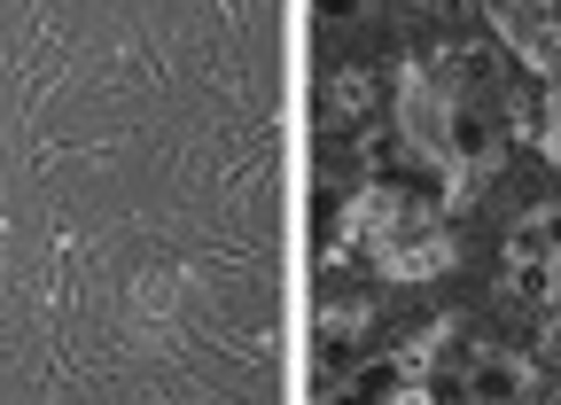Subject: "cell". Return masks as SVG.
<instances>
[{
    "label": "cell",
    "instance_id": "obj_1",
    "mask_svg": "<svg viewBox=\"0 0 561 405\" xmlns=\"http://www.w3.org/2000/svg\"><path fill=\"white\" fill-rule=\"evenodd\" d=\"M507 297L515 304H561V250H546L530 227H515V242H507Z\"/></svg>",
    "mask_w": 561,
    "mask_h": 405
},
{
    "label": "cell",
    "instance_id": "obj_2",
    "mask_svg": "<svg viewBox=\"0 0 561 405\" xmlns=\"http://www.w3.org/2000/svg\"><path fill=\"white\" fill-rule=\"evenodd\" d=\"M460 405H530V359L476 351L468 374H460Z\"/></svg>",
    "mask_w": 561,
    "mask_h": 405
},
{
    "label": "cell",
    "instance_id": "obj_3",
    "mask_svg": "<svg viewBox=\"0 0 561 405\" xmlns=\"http://www.w3.org/2000/svg\"><path fill=\"white\" fill-rule=\"evenodd\" d=\"M445 164H460V172H491V164H500V132H491L476 109H445Z\"/></svg>",
    "mask_w": 561,
    "mask_h": 405
},
{
    "label": "cell",
    "instance_id": "obj_4",
    "mask_svg": "<svg viewBox=\"0 0 561 405\" xmlns=\"http://www.w3.org/2000/svg\"><path fill=\"white\" fill-rule=\"evenodd\" d=\"M382 265H390L398 281H430V274H445V265H453V242H445V234H413V242H390Z\"/></svg>",
    "mask_w": 561,
    "mask_h": 405
},
{
    "label": "cell",
    "instance_id": "obj_5",
    "mask_svg": "<svg viewBox=\"0 0 561 405\" xmlns=\"http://www.w3.org/2000/svg\"><path fill=\"white\" fill-rule=\"evenodd\" d=\"M320 367H328V374H351V367H359V312H351V304L320 320Z\"/></svg>",
    "mask_w": 561,
    "mask_h": 405
},
{
    "label": "cell",
    "instance_id": "obj_6",
    "mask_svg": "<svg viewBox=\"0 0 561 405\" xmlns=\"http://www.w3.org/2000/svg\"><path fill=\"white\" fill-rule=\"evenodd\" d=\"M375 102V71H367V62H351V71H335V109L343 117H359Z\"/></svg>",
    "mask_w": 561,
    "mask_h": 405
},
{
    "label": "cell",
    "instance_id": "obj_7",
    "mask_svg": "<svg viewBox=\"0 0 561 405\" xmlns=\"http://www.w3.org/2000/svg\"><path fill=\"white\" fill-rule=\"evenodd\" d=\"M320 16H328V24H343V16H359V0H320Z\"/></svg>",
    "mask_w": 561,
    "mask_h": 405
}]
</instances>
